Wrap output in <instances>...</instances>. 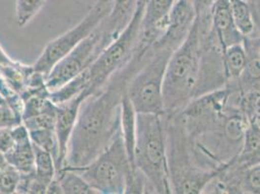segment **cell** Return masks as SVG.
Masks as SVG:
<instances>
[{
    "label": "cell",
    "instance_id": "1",
    "mask_svg": "<svg viewBox=\"0 0 260 194\" xmlns=\"http://www.w3.org/2000/svg\"><path fill=\"white\" fill-rule=\"evenodd\" d=\"M150 54L149 47L138 43L127 63L83 101L68 144L64 167L86 166L108 147L120 127V104L130 80Z\"/></svg>",
    "mask_w": 260,
    "mask_h": 194
},
{
    "label": "cell",
    "instance_id": "2",
    "mask_svg": "<svg viewBox=\"0 0 260 194\" xmlns=\"http://www.w3.org/2000/svg\"><path fill=\"white\" fill-rule=\"evenodd\" d=\"M212 28V17L196 16L191 31L183 44L171 54L163 81L165 117L179 114L194 99L203 40Z\"/></svg>",
    "mask_w": 260,
    "mask_h": 194
},
{
    "label": "cell",
    "instance_id": "3",
    "mask_svg": "<svg viewBox=\"0 0 260 194\" xmlns=\"http://www.w3.org/2000/svg\"><path fill=\"white\" fill-rule=\"evenodd\" d=\"M135 167L145 175L153 193H172L164 115L137 113Z\"/></svg>",
    "mask_w": 260,
    "mask_h": 194
},
{
    "label": "cell",
    "instance_id": "4",
    "mask_svg": "<svg viewBox=\"0 0 260 194\" xmlns=\"http://www.w3.org/2000/svg\"><path fill=\"white\" fill-rule=\"evenodd\" d=\"M71 169L79 173L98 194L125 193L132 166L120 127L108 147L93 161L86 166Z\"/></svg>",
    "mask_w": 260,
    "mask_h": 194
},
{
    "label": "cell",
    "instance_id": "5",
    "mask_svg": "<svg viewBox=\"0 0 260 194\" xmlns=\"http://www.w3.org/2000/svg\"><path fill=\"white\" fill-rule=\"evenodd\" d=\"M173 51L167 48L152 50L147 60L131 78L127 95L137 113L165 115L162 87L164 76Z\"/></svg>",
    "mask_w": 260,
    "mask_h": 194
},
{
    "label": "cell",
    "instance_id": "6",
    "mask_svg": "<svg viewBox=\"0 0 260 194\" xmlns=\"http://www.w3.org/2000/svg\"><path fill=\"white\" fill-rule=\"evenodd\" d=\"M144 7L145 3L138 2L136 11L127 26L88 67L90 84L86 93L87 97L104 86L111 76L126 64L131 58L140 39Z\"/></svg>",
    "mask_w": 260,
    "mask_h": 194
},
{
    "label": "cell",
    "instance_id": "7",
    "mask_svg": "<svg viewBox=\"0 0 260 194\" xmlns=\"http://www.w3.org/2000/svg\"><path fill=\"white\" fill-rule=\"evenodd\" d=\"M111 7V1L98 0L81 22L46 46L42 54L33 63V68L47 77L54 65L98 28L108 16Z\"/></svg>",
    "mask_w": 260,
    "mask_h": 194
},
{
    "label": "cell",
    "instance_id": "8",
    "mask_svg": "<svg viewBox=\"0 0 260 194\" xmlns=\"http://www.w3.org/2000/svg\"><path fill=\"white\" fill-rule=\"evenodd\" d=\"M105 48L106 45L99 24L93 33L54 65L46 77L48 89L50 91L55 90L84 72L96 60Z\"/></svg>",
    "mask_w": 260,
    "mask_h": 194
},
{
    "label": "cell",
    "instance_id": "9",
    "mask_svg": "<svg viewBox=\"0 0 260 194\" xmlns=\"http://www.w3.org/2000/svg\"><path fill=\"white\" fill-rule=\"evenodd\" d=\"M217 193L260 194V160L249 165L233 161L215 178Z\"/></svg>",
    "mask_w": 260,
    "mask_h": 194
},
{
    "label": "cell",
    "instance_id": "10",
    "mask_svg": "<svg viewBox=\"0 0 260 194\" xmlns=\"http://www.w3.org/2000/svg\"><path fill=\"white\" fill-rule=\"evenodd\" d=\"M196 11L191 0H176L169 14L166 29L162 36L152 44L156 48L177 50L192 29Z\"/></svg>",
    "mask_w": 260,
    "mask_h": 194
},
{
    "label": "cell",
    "instance_id": "11",
    "mask_svg": "<svg viewBox=\"0 0 260 194\" xmlns=\"http://www.w3.org/2000/svg\"><path fill=\"white\" fill-rule=\"evenodd\" d=\"M175 2L176 0H146L140 33L143 41L152 45L162 36Z\"/></svg>",
    "mask_w": 260,
    "mask_h": 194
},
{
    "label": "cell",
    "instance_id": "12",
    "mask_svg": "<svg viewBox=\"0 0 260 194\" xmlns=\"http://www.w3.org/2000/svg\"><path fill=\"white\" fill-rule=\"evenodd\" d=\"M87 98L86 92L62 103L56 105L55 116V133L59 146V161L61 171L65 166L68 144L76 124L79 110L83 101ZM58 171V172H59Z\"/></svg>",
    "mask_w": 260,
    "mask_h": 194
},
{
    "label": "cell",
    "instance_id": "13",
    "mask_svg": "<svg viewBox=\"0 0 260 194\" xmlns=\"http://www.w3.org/2000/svg\"><path fill=\"white\" fill-rule=\"evenodd\" d=\"M212 30L223 50L231 45L243 43L244 36L237 29L232 18L230 0L214 1L212 7Z\"/></svg>",
    "mask_w": 260,
    "mask_h": 194
},
{
    "label": "cell",
    "instance_id": "14",
    "mask_svg": "<svg viewBox=\"0 0 260 194\" xmlns=\"http://www.w3.org/2000/svg\"><path fill=\"white\" fill-rule=\"evenodd\" d=\"M15 146L12 151L4 154L6 159L22 175L35 171V152L27 128L21 123L13 128Z\"/></svg>",
    "mask_w": 260,
    "mask_h": 194
},
{
    "label": "cell",
    "instance_id": "15",
    "mask_svg": "<svg viewBox=\"0 0 260 194\" xmlns=\"http://www.w3.org/2000/svg\"><path fill=\"white\" fill-rule=\"evenodd\" d=\"M139 0H114L111 11L100 23L106 47L114 41L129 23Z\"/></svg>",
    "mask_w": 260,
    "mask_h": 194
},
{
    "label": "cell",
    "instance_id": "16",
    "mask_svg": "<svg viewBox=\"0 0 260 194\" xmlns=\"http://www.w3.org/2000/svg\"><path fill=\"white\" fill-rule=\"evenodd\" d=\"M137 131V112L133 107L127 92L120 104V132L132 168L135 167V146Z\"/></svg>",
    "mask_w": 260,
    "mask_h": 194
},
{
    "label": "cell",
    "instance_id": "17",
    "mask_svg": "<svg viewBox=\"0 0 260 194\" xmlns=\"http://www.w3.org/2000/svg\"><path fill=\"white\" fill-rule=\"evenodd\" d=\"M230 6L234 23L244 38L260 33L252 6L248 0H230Z\"/></svg>",
    "mask_w": 260,
    "mask_h": 194
},
{
    "label": "cell",
    "instance_id": "18",
    "mask_svg": "<svg viewBox=\"0 0 260 194\" xmlns=\"http://www.w3.org/2000/svg\"><path fill=\"white\" fill-rule=\"evenodd\" d=\"M89 84H90V77H89V72L87 68L81 74L76 76L69 82L65 83L64 85L59 86L55 90L50 91V98L56 105L62 104L82 94L83 92L87 93Z\"/></svg>",
    "mask_w": 260,
    "mask_h": 194
},
{
    "label": "cell",
    "instance_id": "19",
    "mask_svg": "<svg viewBox=\"0 0 260 194\" xmlns=\"http://www.w3.org/2000/svg\"><path fill=\"white\" fill-rule=\"evenodd\" d=\"M222 58L228 83L240 79L247 64V54L243 43L234 44L225 48Z\"/></svg>",
    "mask_w": 260,
    "mask_h": 194
},
{
    "label": "cell",
    "instance_id": "20",
    "mask_svg": "<svg viewBox=\"0 0 260 194\" xmlns=\"http://www.w3.org/2000/svg\"><path fill=\"white\" fill-rule=\"evenodd\" d=\"M260 160V125L249 122L246 131L242 150L234 160L240 165H249Z\"/></svg>",
    "mask_w": 260,
    "mask_h": 194
},
{
    "label": "cell",
    "instance_id": "21",
    "mask_svg": "<svg viewBox=\"0 0 260 194\" xmlns=\"http://www.w3.org/2000/svg\"><path fill=\"white\" fill-rule=\"evenodd\" d=\"M55 178L59 182L64 194H98L87 181L75 170L64 167L61 171L56 173Z\"/></svg>",
    "mask_w": 260,
    "mask_h": 194
},
{
    "label": "cell",
    "instance_id": "22",
    "mask_svg": "<svg viewBox=\"0 0 260 194\" xmlns=\"http://www.w3.org/2000/svg\"><path fill=\"white\" fill-rule=\"evenodd\" d=\"M33 148L35 152L34 176L36 180L48 189V186L54 181L56 175V167L54 157L50 152L44 151L34 144Z\"/></svg>",
    "mask_w": 260,
    "mask_h": 194
},
{
    "label": "cell",
    "instance_id": "23",
    "mask_svg": "<svg viewBox=\"0 0 260 194\" xmlns=\"http://www.w3.org/2000/svg\"><path fill=\"white\" fill-rule=\"evenodd\" d=\"M30 139L33 144L41 148L44 151H48L54 157L56 173L60 170L59 161V146L54 128H43V130L28 131Z\"/></svg>",
    "mask_w": 260,
    "mask_h": 194
},
{
    "label": "cell",
    "instance_id": "24",
    "mask_svg": "<svg viewBox=\"0 0 260 194\" xmlns=\"http://www.w3.org/2000/svg\"><path fill=\"white\" fill-rule=\"evenodd\" d=\"M21 180V173L0 152V194L16 193Z\"/></svg>",
    "mask_w": 260,
    "mask_h": 194
},
{
    "label": "cell",
    "instance_id": "25",
    "mask_svg": "<svg viewBox=\"0 0 260 194\" xmlns=\"http://www.w3.org/2000/svg\"><path fill=\"white\" fill-rule=\"evenodd\" d=\"M47 0H16V21L20 27L27 25L41 11Z\"/></svg>",
    "mask_w": 260,
    "mask_h": 194
},
{
    "label": "cell",
    "instance_id": "26",
    "mask_svg": "<svg viewBox=\"0 0 260 194\" xmlns=\"http://www.w3.org/2000/svg\"><path fill=\"white\" fill-rule=\"evenodd\" d=\"M55 116H56V112L45 113L28 119H22V123L28 131L43 130V128L55 130Z\"/></svg>",
    "mask_w": 260,
    "mask_h": 194
},
{
    "label": "cell",
    "instance_id": "27",
    "mask_svg": "<svg viewBox=\"0 0 260 194\" xmlns=\"http://www.w3.org/2000/svg\"><path fill=\"white\" fill-rule=\"evenodd\" d=\"M22 122V117L11 107L7 104L0 105V128H14Z\"/></svg>",
    "mask_w": 260,
    "mask_h": 194
},
{
    "label": "cell",
    "instance_id": "28",
    "mask_svg": "<svg viewBox=\"0 0 260 194\" xmlns=\"http://www.w3.org/2000/svg\"><path fill=\"white\" fill-rule=\"evenodd\" d=\"M13 128H0V152L3 154L12 151L15 146Z\"/></svg>",
    "mask_w": 260,
    "mask_h": 194
},
{
    "label": "cell",
    "instance_id": "29",
    "mask_svg": "<svg viewBox=\"0 0 260 194\" xmlns=\"http://www.w3.org/2000/svg\"><path fill=\"white\" fill-rule=\"evenodd\" d=\"M47 193H62V189H61V186H60L59 182L57 181V179H56V178H54V181H53L52 183H50V185L48 186V189H47Z\"/></svg>",
    "mask_w": 260,
    "mask_h": 194
},
{
    "label": "cell",
    "instance_id": "30",
    "mask_svg": "<svg viewBox=\"0 0 260 194\" xmlns=\"http://www.w3.org/2000/svg\"><path fill=\"white\" fill-rule=\"evenodd\" d=\"M252 9H253V13H254V18H255L257 30L260 33V0H253Z\"/></svg>",
    "mask_w": 260,
    "mask_h": 194
},
{
    "label": "cell",
    "instance_id": "31",
    "mask_svg": "<svg viewBox=\"0 0 260 194\" xmlns=\"http://www.w3.org/2000/svg\"><path fill=\"white\" fill-rule=\"evenodd\" d=\"M3 104H7V103L5 102V100H4L3 96L0 94V105H3Z\"/></svg>",
    "mask_w": 260,
    "mask_h": 194
},
{
    "label": "cell",
    "instance_id": "32",
    "mask_svg": "<svg viewBox=\"0 0 260 194\" xmlns=\"http://www.w3.org/2000/svg\"><path fill=\"white\" fill-rule=\"evenodd\" d=\"M104 1H111V0H104Z\"/></svg>",
    "mask_w": 260,
    "mask_h": 194
}]
</instances>
